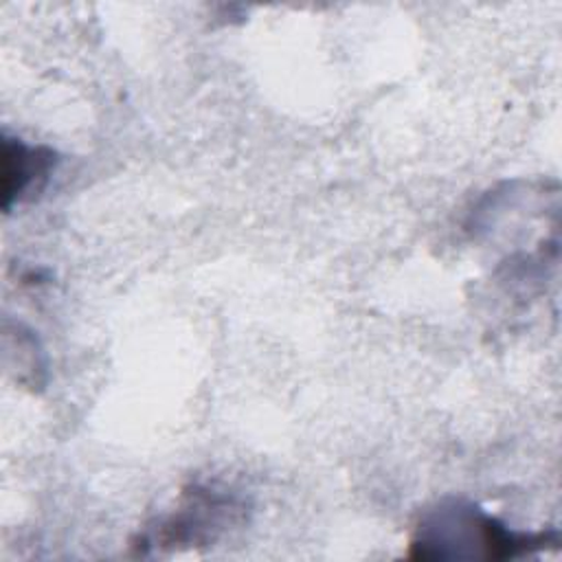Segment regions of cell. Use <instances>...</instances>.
<instances>
[{
    "instance_id": "obj_2",
    "label": "cell",
    "mask_w": 562,
    "mask_h": 562,
    "mask_svg": "<svg viewBox=\"0 0 562 562\" xmlns=\"http://www.w3.org/2000/svg\"><path fill=\"white\" fill-rule=\"evenodd\" d=\"M237 509L235 501L209 487H191L182 494L178 507L169 512L158 527L147 533V542L156 547H193L224 529V522Z\"/></svg>"
},
{
    "instance_id": "obj_1",
    "label": "cell",
    "mask_w": 562,
    "mask_h": 562,
    "mask_svg": "<svg viewBox=\"0 0 562 562\" xmlns=\"http://www.w3.org/2000/svg\"><path fill=\"white\" fill-rule=\"evenodd\" d=\"M553 531H516L463 498H446L428 509L411 538L413 560H507L555 544Z\"/></svg>"
},
{
    "instance_id": "obj_3",
    "label": "cell",
    "mask_w": 562,
    "mask_h": 562,
    "mask_svg": "<svg viewBox=\"0 0 562 562\" xmlns=\"http://www.w3.org/2000/svg\"><path fill=\"white\" fill-rule=\"evenodd\" d=\"M57 165V154L48 147L26 145L20 138H2V209L11 211L40 193Z\"/></svg>"
}]
</instances>
